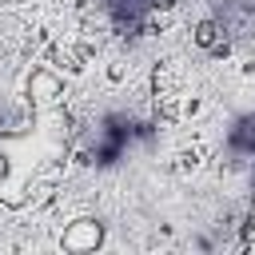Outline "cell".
I'll return each instance as SVG.
<instances>
[{
    "label": "cell",
    "instance_id": "obj_3",
    "mask_svg": "<svg viewBox=\"0 0 255 255\" xmlns=\"http://www.w3.org/2000/svg\"><path fill=\"white\" fill-rule=\"evenodd\" d=\"M195 44L199 48H219L223 44V24L219 20H199L195 24Z\"/></svg>",
    "mask_w": 255,
    "mask_h": 255
},
{
    "label": "cell",
    "instance_id": "obj_1",
    "mask_svg": "<svg viewBox=\"0 0 255 255\" xmlns=\"http://www.w3.org/2000/svg\"><path fill=\"white\" fill-rule=\"evenodd\" d=\"M104 243V223L100 219H72L64 231H60V247L64 251H96Z\"/></svg>",
    "mask_w": 255,
    "mask_h": 255
},
{
    "label": "cell",
    "instance_id": "obj_2",
    "mask_svg": "<svg viewBox=\"0 0 255 255\" xmlns=\"http://www.w3.org/2000/svg\"><path fill=\"white\" fill-rule=\"evenodd\" d=\"M60 96H64V80H60L56 72H48V68H36L32 80H28V100H32V108L52 112V108L60 104Z\"/></svg>",
    "mask_w": 255,
    "mask_h": 255
}]
</instances>
